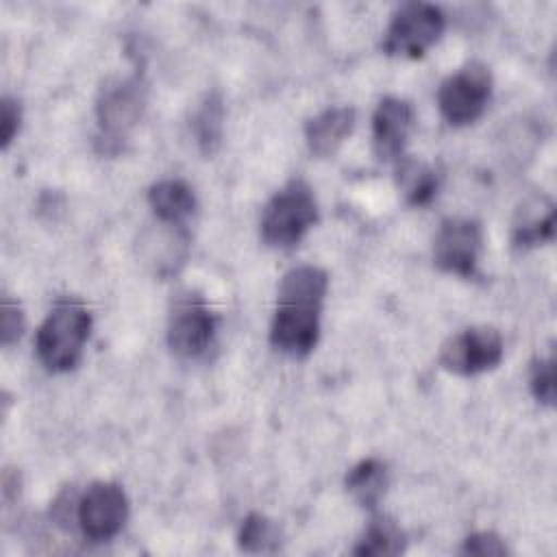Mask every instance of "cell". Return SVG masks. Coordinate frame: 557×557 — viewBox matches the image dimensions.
<instances>
[{
  "label": "cell",
  "instance_id": "obj_1",
  "mask_svg": "<svg viewBox=\"0 0 557 557\" xmlns=\"http://www.w3.org/2000/svg\"><path fill=\"white\" fill-rule=\"evenodd\" d=\"M324 294L326 272L315 265H300L283 276L270 329V339L278 350L307 355L315 346Z\"/></svg>",
  "mask_w": 557,
  "mask_h": 557
},
{
  "label": "cell",
  "instance_id": "obj_2",
  "mask_svg": "<svg viewBox=\"0 0 557 557\" xmlns=\"http://www.w3.org/2000/svg\"><path fill=\"white\" fill-rule=\"evenodd\" d=\"M91 315L74 298L59 300L37 331V355L50 372L72 370L89 337Z\"/></svg>",
  "mask_w": 557,
  "mask_h": 557
},
{
  "label": "cell",
  "instance_id": "obj_3",
  "mask_svg": "<svg viewBox=\"0 0 557 557\" xmlns=\"http://www.w3.org/2000/svg\"><path fill=\"white\" fill-rule=\"evenodd\" d=\"M318 220L315 198L305 181H289L265 205L261 235L270 246H294Z\"/></svg>",
  "mask_w": 557,
  "mask_h": 557
},
{
  "label": "cell",
  "instance_id": "obj_4",
  "mask_svg": "<svg viewBox=\"0 0 557 557\" xmlns=\"http://www.w3.org/2000/svg\"><path fill=\"white\" fill-rule=\"evenodd\" d=\"M444 30V15L435 4L426 2H407L403 4L383 39V50L392 57H422L442 35Z\"/></svg>",
  "mask_w": 557,
  "mask_h": 557
},
{
  "label": "cell",
  "instance_id": "obj_5",
  "mask_svg": "<svg viewBox=\"0 0 557 557\" xmlns=\"http://www.w3.org/2000/svg\"><path fill=\"white\" fill-rule=\"evenodd\" d=\"M490 70L483 63L472 61L442 83L437 91L440 111L448 120V124H470L483 113L490 100Z\"/></svg>",
  "mask_w": 557,
  "mask_h": 557
},
{
  "label": "cell",
  "instance_id": "obj_6",
  "mask_svg": "<svg viewBox=\"0 0 557 557\" xmlns=\"http://www.w3.org/2000/svg\"><path fill=\"white\" fill-rule=\"evenodd\" d=\"M503 357V339L492 326H472L450 337L440 352V363L461 376L492 370Z\"/></svg>",
  "mask_w": 557,
  "mask_h": 557
},
{
  "label": "cell",
  "instance_id": "obj_7",
  "mask_svg": "<svg viewBox=\"0 0 557 557\" xmlns=\"http://www.w3.org/2000/svg\"><path fill=\"white\" fill-rule=\"evenodd\" d=\"M215 320L207 302L187 294L174 302L170 324H168V344L178 357H198L207 350L213 339Z\"/></svg>",
  "mask_w": 557,
  "mask_h": 557
},
{
  "label": "cell",
  "instance_id": "obj_8",
  "mask_svg": "<svg viewBox=\"0 0 557 557\" xmlns=\"http://www.w3.org/2000/svg\"><path fill=\"white\" fill-rule=\"evenodd\" d=\"M128 503L126 494L115 483H94L78 503V524L83 533L94 542L111 540L126 520Z\"/></svg>",
  "mask_w": 557,
  "mask_h": 557
},
{
  "label": "cell",
  "instance_id": "obj_9",
  "mask_svg": "<svg viewBox=\"0 0 557 557\" xmlns=\"http://www.w3.org/2000/svg\"><path fill=\"white\" fill-rule=\"evenodd\" d=\"M481 250V226L474 220H444L435 235V263L459 276H472Z\"/></svg>",
  "mask_w": 557,
  "mask_h": 557
},
{
  "label": "cell",
  "instance_id": "obj_10",
  "mask_svg": "<svg viewBox=\"0 0 557 557\" xmlns=\"http://www.w3.org/2000/svg\"><path fill=\"white\" fill-rule=\"evenodd\" d=\"M144 94L137 78H124L102 89L98 100V122L107 141L124 137V133L139 120Z\"/></svg>",
  "mask_w": 557,
  "mask_h": 557
},
{
  "label": "cell",
  "instance_id": "obj_11",
  "mask_svg": "<svg viewBox=\"0 0 557 557\" xmlns=\"http://www.w3.org/2000/svg\"><path fill=\"white\" fill-rule=\"evenodd\" d=\"M413 124L411 104L400 98H383L372 117V139L379 159H396L403 154Z\"/></svg>",
  "mask_w": 557,
  "mask_h": 557
},
{
  "label": "cell",
  "instance_id": "obj_12",
  "mask_svg": "<svg viewBox=\"0 0 557 557\" xmlns=\"http://www.w3.org/2000/svg\"><path fill=\"white\" fill-rule=\"evenodd\" d=\"M355 126V109L350 107H335L326 109L320 115L311 117L305 126V137L309 150L318 157L333 154L342 141L352 133Z\"/></svg>",
  "mask_w": 557,
  "mask_h": 557
},
{
  "label": "cell",
  "instance_id": "obj_13",
  "mask_svg": "<svg viewBox=\"0 0 557 557\" xmlns=\"http://www.w3.org/2000/svg\"><path fill=\"white\" fill-rule=\"evenodd\" d=\"M148 202L154 215L172 226H181L185 218H189L196 209V198L191 187L185 181L168 178L159 181L148 191Z\"/></svg>",
  "mask_w": 557,
  "mask_h": 557
},
{
  "label": "cell",
  "instance_id": "obj_14",
  "mask_svg": "<svg viewBox=\"0 0 557 557\" xmlns=\"http://www.w3.org/2000/svg\"><path fill=\"white\" fill-rule=\"evenodd\" d=\"M387 487V468L379 459L357 463L346 476V490L361 507H374Z\"/></svg>",
  "mask_w": 557,
  "mask_h": 557
},
{
  "label": "cell",
  "instance_id": "obj_15",
  "mask_svg": "<svg viewBox=\"0 0 557 557\" xmlns=\"http://www.w3.org/2000/svg\"><path fill=\"white\" fill-rule=\"evenodd\" d=\"M222 120H224V107L220 94H209L198 111L191 117V128L196 135V144L202 154L211 157L222 141Z\"/></svg>",
  "mask_w": 557,
  "mask_h": 557
},
{
  "label": "cell",
  "instance_id": "obj_16",
  "mask_svg": "<svg viewBox=\"0 0 557 557\" xmlns=\"http://www.w3.org/2000/svg\"><path fill=\"white\" fill-rule=\"evenodd\" d=\"M405 550V533L389 518H374L366 529L359 544L352 548L355 555L381 557V555H398Z\"/></svg>",
  "mask_w": 557,
  "mask_h": 557
},
{
  "label": "cell",
  "instance_id": "obj_17",
  "mask_svg": "<svg viewBox=\"0 0 557 557\" xmlns=\"http://www.w3.org/2000/svg\"><path fill=\"white\" fill-rule=\"evenodd\" d=\"M398 185L403 187V194L409 205H426L435 189H437V178L433 170H429L424 163L405 159L398 168Z\"/></svg>",
  "mask_w": 557,
  "mask_h": 557
},
{
  "label": "cell",
  "instance_id": "obj_18",
  "mask_svg": "<svg viewBox=\"0 0 557 557\" xmlns=\"http://www.w3.org/2000/svg\"><path fill=\"white\" fill-rule=\"evenodd\" d=\"M553 228H555V209L548 207L546 211H542L535 205L520 211V220L513 226V242L516 246H522V248L535 246L550 239Z\"/></svg>",
  "mask_w": 557,
  "mask_h": 557
},
{
  "label": "cell",
  "instance_id": "obj_19",
  "mask_svg": "<svg viewBox=\"0 0 557 557\" xmlns=\"http://www.w3.org/2000/svg\"><path fill=\"white\" fill-rule=\"evenodd\" d=\"M278 544V529L261 513H250L239 529V546L248 553L274 550Z\"/></svg>",
  "mask_w": 557,
  "mask_h": 557
},
{
  "label": "cell",
  "instance_id": "obj_20",
  "mask_svg": "<svg viewBox=\"0 0 557 557\" xmlns=\"http://www.w3.org/2000/svg\"><path fill=\"white\" fill-rule=\"evenodd\" d=\"M531 389L540 403L553 405L555 400V361L553 359H540L533 363Z\"/></svg>",
  "mask_w": 557,
  "mask_h": 557
},
{
  "label": "cell",
  "instance_id": "obj_21",
  "mask_svg": "<svg viewBox=\"0 0 557 557\" xmlns=\"http://www.w3.org/2000/svg\"><path fill=\"white\" fill-rule=\"evenodd\" d=\"M24 331V315L22 309L17 307V302H13L9 296L2 298V320H0V337L2 344L9 346L15 339H20Z\"/></svg>",
  "mask_w": 557,
  "mask_h": 557
},
{
  "label": "cell",
  "instance_id": "obj_22",
  "mask_svg": "<svg viewBox=\"0 0 557 557\" xmlns=\"http://www.w3.org/2000/svg\"><path fill=\"white\" fill-rule=\"evenodd\" d=\"M461 553L466 555H505L507 546L505 542L496 535V533H474L470 537H466Z\"/></svg>",
  "mask_w": 557,
  "mask_h": 557
},
{
  "label": "cell",
  "instance_id": "obj_23",
  "mask_svg": "<svg viewBox=\"0 0 557 557\" xmlns=\"http://www.w3.org/2000/svg\"><path fill=\"white\" fill-rule=\"evenodd\" d=\"M0 139H2V148H9L11 139L15 137L17 128H20V107L15 100L4 98L2 100V115H0Z\"/></svg>",
  "mask_w": 557,
  "mask_h": 557
}]
</instances>
